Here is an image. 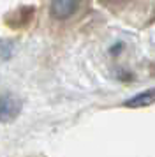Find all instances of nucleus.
Wrapping results in <instances>:
<instances>
[{
    "instance_id": "f257e3e1",
    "label": "nucleus",
    "mask_w": 155,
    "mask_h": 157,
    "mask_svg": "<svg viewBox=\"0 0 155 157\" xmlns=\"http://www.w3.org/2000/svg\"><path fill=\"white\" fill-rule=\"evenodd\" d=\"M21 113V101L14 94L0 95V122H13Z\"/></svg>"
},
{
    "instance_id": "f03ea898",
    "label": "nucleus",
    "mask_w": 155,
    "mask_h": 157,
    "mask_svg": "<svg viewBox=\"0 0 155 157\" xmlns=\"http://www.w3.org/2000/svg\"><path fill=\"white\" fill-rule=\"evenodd\" d=\"M79 0H51V16L55 20H67L74 14Z\"/></svg>"
},
{
    "instance_id": "7ed1b4c3",
    "label": "nucleus",
    "mask_w": 155,
    "mask_h": 157,
    "mask_svg": "<svg viewBox=\"0 0 155 157\" xmlns=\"http://www.w3.org/2000/svg\"><path fill=\"white\" fill-rule=\"evenodd\" d=\"M152 104H155V88L139 92L138 95H134V97H130L123 102L125 108H146L152 106Z\"/></svg>"
}]
</instances>
